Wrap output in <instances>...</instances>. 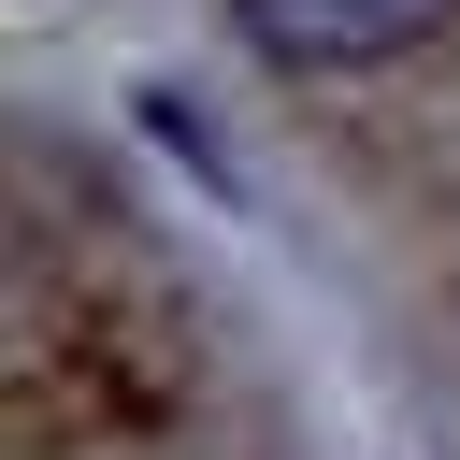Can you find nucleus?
I'll use <instances>...</instances> for the list:
<instances>
[{"label": "nucleus", "instance_id": "1", "mask_svg": "<svg viewBox=\"0 0 460 460\" xmlns=\"http://www.w3.org/2000/svg\"><path fill=\"white\" fill-rule=\"evenodd\" d=\"M230 14L273 72H374V58L446 29V0H230Z\"/></svg>", "mask_w": 460, "mask_h": 460}]
</instances>
